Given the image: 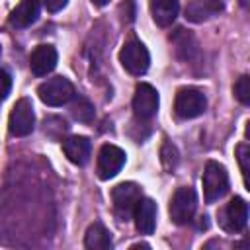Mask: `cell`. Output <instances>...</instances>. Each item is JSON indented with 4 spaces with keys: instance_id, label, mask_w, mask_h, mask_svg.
Returning <instances> with one entry per match:
<instances>
[{
    "instance_id": "cell-1",
    "label": "cell",
    "mask_w": 250,
    "mask_h": 250,
    "mask_svg": "<svg viewBox=\"0 0 250 250\" xmlns=\"http://www.w3.org/2000/svg\"><path fill=\"white\" fill-rule=\"evenodd\" d=\"M197 209V193L189 186H182L174 191L170 199V219L176 225H188L191 223Z\"/></svg>"
},
{
    "instance_id": "cell-2",
    "label": "cell",
    "mask_w": 250,
    "mask_h": 250,
    "mask_svg": "<svg viewBox=\"0 0 250 250\" xmlns=\"http://www.w3.org/2000/svg\"><path fill=\"white\" fill-rule=\"evenodd\" d=\"M207 107V100L205 94L197 88L191 86H184L176 92V100H174V111L180 119H193L197 115H201Z\"/></svg>"
},
{
    "instance_id": "cell-3",
    "label": "cell",
    "mask_w": 250,
    "mask_h": 250,
    "mask_svg": "<svg viewBox=\"0 0 250 250\" xmlns=\"http://www.w3.org/2000/svg\"><path fill=\"white\" fill-rule=\"evenodd\" d=\"M229 191V174L227 168L215 160H209L203 170V193L205 201L213 203Z\"/></svg>"
},
{
    "instance_id": "cell-4",
    "label": "cell",
    "mask_w": 250,
    "mask_h": 250,
    "mask_svg": "<svg viewBox=\"0 0 250 250\" xmlns=\"http://www.w3.org/2000/svg\"><path fill=\"white\" fill-rule=\"evenodd\" d=\"M37 96L43 104L47 105H64L66 102H70L74 98V86L70 84L68 78L64 76H55L45 80L39 88H37Z\"/></svg>"
},
{
    "instance_id": "cell-5",
    "label": "cell",
    "mask_w": 250,
    "mask_h": 250,
    "mask_svg": "<svg viewBox=\"0 0 250 250\" xmlns=\"http://www.w3.org/2000/svg\"><path fill=\"white\" fill-rule=\"evenodd\" d=\"M119 61H121L123 68L129 74H135V76L145 74L148 70V66H150V55H148L146 47L137 39H131L121 47Z\"/></svg>"
},
{
    "instance_id": "cell-6",
    "label": "cell",
    "mask_w": 250,
    "mask_h": 250,
    "mask_svg": "<svg viewBox=\"0 0 250 250\" xmlns=\"http://www.w3.org/2000/svg\"><path fill=\"white\" fill-rule=\"evenodd\" d=\"M143 193H141V188L133 182H123V184H117L111 191V199H113V207H115V213L127 221L129 217H133V211L137 207V203L141 201Z\"/></svg>"
},
{
    "instance_id": "cell-7",
    "label": "cell",
    "mask_w": 250,
    "mask_h": 250,
    "mask_svg": "<svg viewBox=\"0 0 250 250\" xmlns=\"http://www.w3.org/2000/svg\"><path fill=\"white\" fill-rule=\"evenodd\" d=\"M35 127V113H33V105L29 100L21 98L16 102V105L10 111V119H8V131L14 137H25L33 131Z\"/></svg>"
},
{
    "instance_id": "cell-8",
    "label": "cell",
    "mask_w": 250,
    "mask_h": 250,
    "mask_svg": "<svg viewBox=\"0 0 250 250\" xmlns=\"http://www.w3.org/2000/svg\"><path fill=\"white\" fill-rule=\"evenodd\" d=\"M221 227L227 232H240L248 223V203L242 197H232L219 217Z\"/></svg>"
},
{
    "instance_id": "cell-9",
    "label": "cell",
    "mask_w": 250,
    "mask_h": 250,
    "mask_svg": "<svg viewBox=\"0 0 250 250\" xmlns=\"http://www.w3.org/2000/svg\"><path fill=\"white\" fill-rule=\"evenodd\" d=\"M125 164V152L115 145H104L98 152V176L102 180H109L117 176V172Z\"/></svg>"
},
{
    "instance_id": "cell-10",
    "label": "cell",
    "mask_w": 250,
    "mask_h": 250,
    "mask_svg": "<svg viewBox=\"0 0 250 250\" xmlns=\"http://www.w3.org/2000/svg\"><path fill=\"white\" fill-rule=\"evenodd\" d=\"M158 109V92L150 84H139L133 96V111L139 119H150Z\"/></svg>"
},
{
    "instance_id": "cell-11",
    "label": "cell",
    "mask_w": 250,
    "mask_h": 250,
    "mask_svg": "<svg viewBox=\"0 0 250 250\" xmlns=\"http://www.w3.org/2000/svg\"><path fill=\"white\" fill-rule=\"evenodd\" d=\"M225 10L223 0H189L186 6V20L193 23L207 21Z\"/></svg>"
},
{
    "instance_id": "cell-12",
    "label": "cell",
    "mask_w": 250,
    "mask_h": 250,
    "mask_svg": "<svg viewBox=\"0 0 250 250\" xmlns=\"http://www.w3.org/2000/svg\"><path fill=\"white\" fill-rule=\"evenodd\" d=\"M57 49L53 45H39L29 57V68L35 76H47L57 66Z\"/></svg>"
},
{
    "instance_id": "cell-13",
    "label": "cell",
    "mask_w": 250,
    "mask_h": 250,
    "mask_svg": "<svg viewBox=\"0 0 250 250\" xmlns=\"http://www.w3.org/2000/svg\"><path fill=\"white\" fill-rule=\"evenodd\" d=\"M133 219L141 234H152L156 227V203L148 197H141V201L133 211Z\"/></svg>"
},
{
    "instance_id": "cell-14",
    "label": "cell",
    "mask_w": 250,
    "mask_h": 250,
    "mask_svg": "<svg viewBox=\"0 0 250 250\" xmlns=\"http://www.w3.org/2000/svg\"><path fill=\"white\" fill-rule=\"evenodd\" d=\"M62 150L66 154V158L76 164V166H84L90 158V152H92V143L86 139V137H80V135H74V137H68L62 141Z\"/></svg>"
},
{
    "instance_id": "cell-15",
    "label": "cell",
    "mask_w": 250,
    "mask_h": 250,
    "mask_svg": "<svg viewBox=\"0 0 250 250\" xmlns=\"http://www.w3.org/2000/svg\"><path fill=\"white\" fill-rule=\"evenodd\" d=\"M39 16V0H21L12 12H10V25L12 27H29Z\"/></svg>"
},
{
    "instance_id": "cell-16",
    "label": "cell",
    "mask_w": 250,
    "mask_h": 250,
    "mask_svg": "<svg viewBox=\"0 0 250 250\" xmlns=\"http://www.w3.org/2000/svg\"><path fill=\"white\" fill-rule=\"evenodd\" d=\"M148 6H150V14H152L154 23L160 27H168L176 20L178 10H180L178 0H150Z\"/></svg>"
},
{
    "instance_id": "cell-17",
    "label": "cell",
    "mask_w": 250,
    "mask_h": 250,
    "mask_svg": "<svg viewBox=\"0 0 250 250\" xmlns=\"http://www.w3.org/2000/svg\"><path fill=\"white\" fill-rule=\"evenodd\" d=\"M84 246L90 250H109L111 248V236L109 230L102 223H94L88 227L84 236Z\"/></svg>"
},
{
    "instance_id": "cell-18",
    "label": "cell",
    "mask_w": 250,
    "mask_h": 250,
    "mask_svg": "<svg viewBox=\"0 0 250 250\" xmlns=\"http://www.w3.org/2000/svg\"><path fill=\"white\" fill-rule=\"evenodd\" d=\"M70 113L76 121H82V123H90L92 117H94V105L90 104V100H86L84 96H78L74 98L72 105H70Z\"/></svg>"
},
{
    "instance_id": "cell-19",
    "label": "cell",
    "mask_w": 250,
    "mask_h": 250,
    "mask_svg": "<svg viewBox=\"0 0 250 250\" xmlns=\"http://www.w3.org/2000/svg\"><path fill=\"white\" fill-rule=\"evenodd\" d=\"M234 96H236V100L240 104H244V105L250 104V80H248L246 74L236 80V84H234Z\"/></svg>"
},
{
    "instance_id": "cell-20",
    "label": "cell",
    "mask_w": 250,
    "mask_h": 250,
    "mask_svg": "<svg viewBox=\"0 0 250 250\" xmlns=\"http://www.w3.org/2000/svg\"><path fill=\"white\" fill-rule=\"evenodd\" d=\"M248 156H250V148L246 143H240L236 146V158H238V164H240V170H242V176H244V182L248 186Z\"/></svg>"
},
{
    "instance_id": "cell-21",
    "label": "cell",
    "mask_w": 250,
    "mask_h": 250,
    "mask_svg": "<svg viewBox=\"0 0 250 250\" xmlns=\"http://www.w3.org/2000/svg\"><path fill=\"white\" fill-rule=\"evenodd\" d=\"M162 162H164L166 168H174L178 164V150H176L174 145L164 143V146H162Z\"/></svg>"
},
{
    "instance_id": "cell-22",
    "label": "cell",
    "mask_w": 250,
    "mask_h": 250,
    "mask_svg": "<svg viewBox=\"0 0 250 250\" xmlns=\"http://www.w3.org/2000/svg\"><path fill=\"white\" fill-rule=\"evenodd\" d=\"M10 90H12V76H10L8 70L0 68V100L8 98Z\"/></svg>"
},
{
    "instance_id": "cell-23",
    "label": "cell",
    "mask_w": 250,
    "mask_h": 250,
    "mask_svg": "<svg viewBox=\"0 0 250 250\" xmlns=\"http://www.w3.org/2000/svg\"><path fill=\"white\" fill-rule=\"evenodd\" d=\"M41 2L47 8V12H59V10H62L66 6L68 0H41Z\"/></svg>"
},
{
    "instance_id": "cell-24",
    "label": "cell",
    "mask_w": 250,
    "mask_h": 250,
    "mask_svg": "<svg viewBox=\"0 0 250 250\" xmlns=\"http://www.w3.org/2000/svg\"><path fill=\"white\" fill-rule=\"evenodd\" d=\"M119 10L127 14V21H133V20H135V10H133V0H125V2L121 4V8H119Z\"/></svg>"
},
{
    "instance_id": "cell-25",
    "label": "cell",
    "mask_w": 250,
    "mask_h": 250,
    "mask_svg": "<svg viewBox=\"0 0 250 250\" xmlns=\"http://www.w3.org/2000/svg\"><path fill=\"white\" fill-rule=\"evenodd\" d=\"M107 2H109V0H92V4H94V6H105Z\"/></svg>"
},
{
    "instance_id": "cell-26",
    "label": "cell",
    "mask_w": 250,
    "mask_h": 250,
    "mask_svg": "<svg viewBox=\"0 0 250 250\" xmlns=\"http://www.w3.org/2000/svg\"><path fill=\"white\" fill-rule=\"evenodd\" d=\"M0 55H2V47H0Z\"/></svg>"
}]
</instances>
